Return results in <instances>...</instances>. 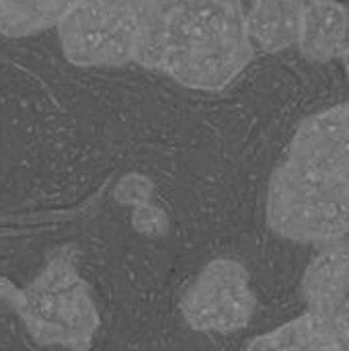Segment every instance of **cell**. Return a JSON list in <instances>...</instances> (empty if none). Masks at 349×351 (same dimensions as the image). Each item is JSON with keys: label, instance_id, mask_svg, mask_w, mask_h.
I'll return each mask as SVG.
<instances>
[{"label": "cell", "instance_id": "6da1fadb", "mask_svg": "<svg viewBox=\"0 0 349 351\" xmlns=\"http://www.w3.org/2000/svg\"><path fill=\"white\" fill-rule=\"evenodd\" d=\"M136 60L195 90H222L253 60L243 0H134Z\"/></svg>", "mask_w": 349, "mask_h": 351}, {"label": "cell", "instance_id": "7a4b0ae2", "mask_svg": "<svg viewBox=\"0 0 349 351\" xmlns=\"http://www.w3.org/2000/svg\"><path fill=\"white\" fill-rule=\"evenodd\" d=\"M267 222L284 239L333 245L349 232V103L306 117L267 189Z\"/></svg>", "mask_w": 349, "mask_h": 351}, {"label": "cell", "instance_id": "3957f363", "mask_svg": "<svg viewBox=\"0 0 349 351\" xmlns=\"http://www.w3.org/2000/svg\"><path fill=\"white\" fill-rule=\"evenodd\" d=\"M12 308L29 335L41 346L82 351L99 327L88 286L80 278L70 251L53 255L45 269L25 290H19Z\"/></svg>", "mask_w": 349, "mask_h": 351}, {"label": "cell", "instance_id": "277c9868", "mask_svg": "<svg viewBox=\"0 0 349 351\" xmlns=\"http://www.w3.org/2000/svg\"><path fill=\"white\" fill-rule=\"evenodd\" d=\"M56 29L62 51L74 66H123L136 60L134 0H76Z\"/></svg>", "mask_w": 349, "mask_h": 351}, {"label": "cell", "instance_id": "5b68a950", "mask_svg": "<svg viewBox=\"0 0 349 351\" xmlns=\"http://www.w3.org/2000/svg\"><path fill=\"white\" fill-rule=\"evenodd\" d=\"M255 308L247 269L230 259L208 263L183 298L185 321L195 331L230 333L243 329Z\"/></svg>", "mask_w": 349, "mask_h": 351}, {"label": "cell", "instance_id": "8992f818", "mask_svg": "<svg viewBox=\"0 0 349 351\" xmlns=\"http://www.w3.org/2000/svg\"><path fill=\"white\" fill-rule=\"evenodd\" d=\"M302 292L304 317L329 341L349 351V243L329 245L311 261Z\"/></svg>", "mask_w": 349, "mask_h": 351}, {"label": "cell", "instance_id": "52a82bcc", "mask_svg": "<svg viewBox=\"0 0 349 351\" xmlns=\"http://www.w3.org/2000/svg\"><path fill=\"white\" fill-rule=\"evenodd\" d=\"M349 14L333 0L306 2L298 47L313 62H331L341 58L348 47Z\"/></svg>", "mask_w": 349, "mask_h": 351}, {"label": "cell", "instance_id": "ba28073f", "mask_svg": "<svg viewBox=\"0 0 349 351\" xmlns=\"http://www.w3.org/2000/svg\"><path fill=\"white\" fill-rule=\"evenodd\" d=\"M306 0H251L249 35L267 53L298 45Z\"/></svg>", "mask_w": 349, "mask_h": 351}, {"label": "cell", "instance_id": "9c48e42d", "mask_svg": "<svg viewBox=\"0 0 349 351\" xmlns=\"http://www.w3.org/2000/svg\"><path fill=\"white\" fill-rule=\"evenodd\" d=\"M76 0H0V35L25 37L56 27Z\"/></svg>", "mask_w": 349, "mask_h": 351}, {"label": "cell", "instance_id": "30bf717a", "mask_svg": "<svg viewBox=\"0 0 349 351\" xmlns=\"http://www.w3.org/2000/svg\"><path fill=\"white\" fill-rule=\"evenodd\" d=\"M247 351H346L329 341L317 327L300 317L251 343Z\"/></svg>", "mask_w": 349, "mask_h": 351}, {"label": "cell", "instance_id": "8fae6325", "mask_svg": "<svg viewBox=\"0 0 349 351\" xmlns=\"http://www.w3.org/2000/svg\"><path fill=\"white\" fill-rule=\"evenodd\" d=\"M16 296H19V288H14V284H10L8 280L0 278V308H2L4 304L14 306Z\"/></svg>", "mask_w": 349, "mask_h": 351}, {"label": "cell", "instance_id": "7c38bea8", "mask_svg": "<svg viewBox=\"0 0 349 351\" xmlns=\"http://www.w3.org/2000/svg\"><path fill=\"white\" fill-rule=\"evenodd\" d=\"M341 62H344V68H346V72H348V76H349V45L346 47L344 56H341Z\"/></svg>", "mask_w": 349, "mask_h": 351}]
</instances>
